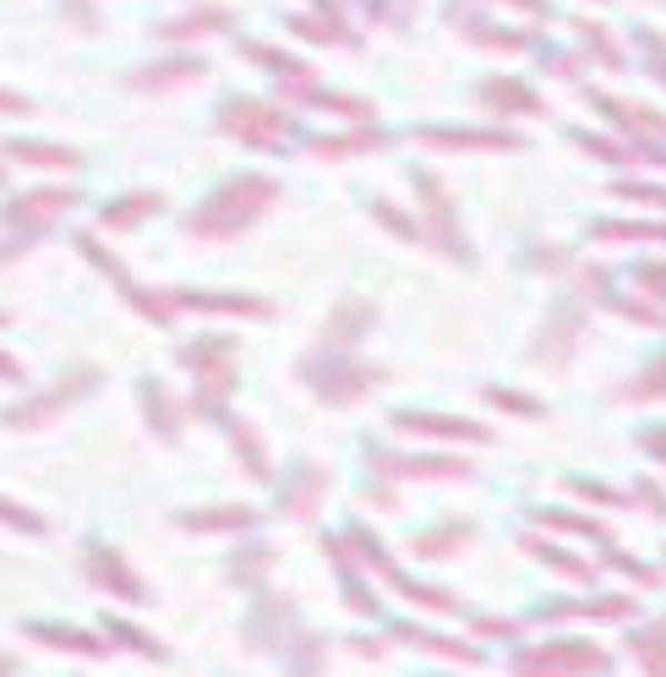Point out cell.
<instances>
[{"label":"cell","mask_w":666,"mask_h":677,"mask_svg":"<svg viewBox=\"0 0 666 677\" xmlns=\"http://www.w3.org/2000/svg\"><path fill=\"white\" fill-rule=\"evenodd\" d=\"M268 198H273V186H268L263 175H241L235 186H224V192H219V198H213V203L192 219V230H198V235H224V230H241L246 219H258V213H263Z\"/></svg>","instance_id":"obj_1"},{"label":"cell","mask_w":666,"mask_h":677,"mask_svg":"<svg viewBox=\"0 0 666 677\" xmlns=\"http://www.w3.org/2000/svg\"><path fill=\"white\" fill-rule=\"evenodd\" d=\"M579 673H606V650L596 645H546L519 656V677H579Z\"/></svg>","instance_id":"obj_2"},{"label":"cell","mask_w":666,"mask_h":677,"mask_svg":"<svg viewBox=\"0 0 666 677\" xmlns=\"http://www.w3.org/2000/svg\"><path fill=\"white\" fill-rule=\"evenodd\" d=\"M88 574H93V585H104V590L121 596V602H148V585L121 563L115 546H88Z\"/></svg>","instance_id":"obj_3"},{"label":"cell","mask_w":666,"mask_h":677,"mask_svg":"<svg viewBox=\"0 0 666 677\" xmlns=\"http://www.w3.org/2000/svg\"><path fill=\"white\" fill-rule=\"evenodd\" d=\"M88 388H93V372H82V377H71V383H61V388H56V394H44L39 405L11 410L6 421H11V426H39V421H50L56 410H61V405H71V400H77V394H88Z\"/></svg>","instance_id":"obj_4"},{"label":"cell","mask_w":666,"mask_h":677,"mask_svg":"<svg viewBox=\"0 0 666 677\" xmlns=\"http://www.w3.org/2000/svg\"><path fill=\"white\" fill-rule=\"evenodd\" d=\"M28 634L39 645H56V650H77V656H104V639H88L77 628H61V623H28Z\"/></svg>","instance_id":"obj_5"},{"label":"cell","mask_w":666,"mask_h":677,"mask_svg":"<svg viewBox=\"0 0 666 677\" xmlns=\"http://www.w3.org/2000/svg\"><path fill=\"white\" fill-rule=\"evenodd\" d=\"M186 531H241V525H258L252 508H202V514H181Z\"/></svg>","instance_id":"obj_6"},{"label":"cell","mask_w":666,"mask_h":677,"mask_svg":"<svg viewBox=\"0 0 666 677\" xmlns=\"http://www.w3.org/2000/svg\"><path fill=\"white\" fill-rule=\"evenodd\" d=\"M323 481H329V475H323V471H312V465H306V471H301V481H295V486L284 492V514H295V519H306V514H312V497H323Z\"/></svg>","instance_id":"obj_7"},{"label":"cell","mask_w":666,"mask_h":677,"mask_svg":"<svg viewBox=\"0 0 666 677\" xmlns=\"http://www.w3.org/2000/svg\"><path fill=\"white\" fill-rule=\"evenodd\" d=\"M400 432H432V437H481V426H470V421H437V415H400L394 421Z\"/></svg>","instance_id":"obj_8"},{"label":"cell","mask_w":666,"mask_h":677,"mask_svg":"<svg viewBox=\"0 0 666 677\" xmlns=\"http://www.w3.org/2000/svg\"><path fill=\"white\" fill-rule=\"evenodd\" d=\"M142 400H148V421H153V432H164V437H175V432H181L175 405H170V394H164L159 383H142Z\"/></svg>","instance_id":"obj_9"},{"label":"cell","mask_w":666,"mask_h":677,"mask_svg":"<svg viewBox=\"0 0 666 677\" xmlns=\"http://www.w3.org/2000/svg\"><path fill=\"white\" fill-rule=\"evenodd\" d=\"M0 525H11V531H22V536H44V519L28 514V508H17L11 497H0Z\"/></svg>","instance_id":"obj_10"},{"label":"cell","mask_w":666,"mask_h":677,"mask_svg":"<svg viewBox=\"0 0 666 677\" xmlns=\"http://www.w3.org/2000/svg\"><path fill=\"white\" fill-rule=\"evenodd\" d=\"M104 628H110V634H115L121 645H132V650H142V656H164V645H153V639H142V628H132V623H115V617H110Z\"/></svg>","instance_id":"obj_11"},{"label":"cell","mask_w":666,"mask_h":677,"mask_svg":"<svg viewBox=\"0 0 666 677\" xmlns=\"http://www.w3.org/2000/svg\"><path fill=\"white\" fill-rule=\"evenodd\" d=\"M230 432H235V448H241V465H246V471H252V475H268V465H263V448H258V437H252L246 426H230Z\"/></svg>","instance_id":"obj_12"},{"label":"cell","mask_w":666,"mask_h":677,"mask_svg":"<svg viewBox=\"0 0 666 677\" xmlns=\"http://www.w3.org/2000/svg\"><path fill=\"white\" fill-rule=\"evenodd\" d=\"M634 650L645 656V667H650V677H666V645L656 639V634H639V639H634Z\"/></svg>","instance_id":"obj_13"},{"label":"cell","mask_w":666,"mask_h":677,"mask_svg":"<svg viewBox=\"0 0 666 677\" xmlns=\"http://www.w3.org/2000/svg\"><path fill=\"white\" fill-rule=\"evenodd\" d=\"M404 596H410V602H421V607L454 612V596H437V590H432V585H404Z\"/></svg>","instance_id":"obj_14"},{"label":"cell","mask_w":666,"mask_h":677,"mask_svg":"<svg viewBox=\"0 0 666 677\" xmlns=\"http://www.w3.org/2000/svg\"><path fill=\"white\" fill-rule=\"evenodd\" d=\"M650 394H666V361L650 372V377H639V383L628 388V400H650Z\"/></svg>","instance_id":"obj_15"},{"label":"cell","mask_w":666,"mask_h":677,"mask_svg":"<svg viewBox=\"0 0 666 677\" xmlns=\"http://www.w3.org/2000/svg\"><path fill=\"white\" fill-rule=\"evenodd\" d=\"M650 448H656V454H666V432H650Z\"/></svg>","instance_id":"obj_16"},{"label":"cell","mask_w":666,"mask_h":677,"mask_svg":"<svg viewBox=\"0 0 666 677\" xmlns=\"http://www.w3.org/2000/svg\"><path fill=\"white\" fill-rule=\"evenodd\" d=\"M6 673H11V667H6V661H0V677H6Z\"/></svg>","instance_id":"obj_17"}]
</instances>
